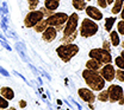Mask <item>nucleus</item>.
<instances>
[{
	"label": "nucleus",
	"instance_id": "31",
	"mask_svg": "<svg viewBox=\"0 0 124 110\" xmlns=\"http://www.w3.org/2000/svg\"><path fill=\"white\" fill-rule=\"evenodd\" d=\"M117 103H118V104H121V105H124V95L121 97V99H119Z\"/></svg>",
	"mask_w": 124,
	"mask_h": 110
},
{
	"label": "nucleus",
	"instance_id": "27",
	"mask_svg": "<svg viewBox=\"0 0 124 110\" xmlns=\"http://www.w3.org/2000/svg\"><path fill=\"white\" fill-rule=\"evenodd\" d=\"M39 11H41V12L43 13V16H44V18H48L49 16H51V14L54 13L53 11H49V10H46V7H44V6H43L42 8H39Z\"/></svg>",
	"mask_w": 124,
	"mask_h": 110
},
{
	"label": "nucleus",
	"instance_id": "18",
	"mask_svg": "<svg viewBox=\"0 0 124 110\" xmlns=\"http://www.w3.org/2000/svg\"><path fill=\"white\" fill-rule=\"evenodd\" d=\"M117 21V18L116 17H108L105 19V21H104V29H105V31H112V29H113V25H115V23Z\"/></svg>",
	"mask_w": 124,
	"mask_h": 110
},
{
	"label": "nucleus",
	"instance_id": "34",
	"mask_svg": "<svg viewBox=\"0 0 124 110\" xmlns=\"http://www.w3.org/2000/svg\"><path fill=\"white\" fill-rule=\"evenodd\" d=\"M106 1H108V5H111V4H113L115 0H106Z\"/></svg>",
	"mask_w": 124,
	"mask_h": 110
},
{
	"label": "nucleus",
	"instance_id": "24",
	"mask_svg": "<svg viewBox=\"0 0 124 110\" xmlns=\"http://www.w3.org/2000/svg\"><path fill=\"white\" fill-rule=\"evenodd\" d=\"M39 5V0H28V7L30 11H33Z\"/></svg>",
	"mask_w": 124,
	"mask_h": 110
},
{
	"label": "nucleus",
	"instance_id": "25",
	"mask_svg": "<svg viewBox=\"0 0 124 110\" xmlns=\"http://www.w3.org/2000/svg\"><path fill=\"white\" fill-rule=\"evenodd\" d=\"M10 101H7L6 98H4L1 95H0V109H8L10 108Z\"/></svg>",
	"mask_w": 124,
	"mask_h": 110
},
{
	"label": "nucleus",
	"instance_id": "10",
	"mask_svg": "<svg viewBox=\"0 0 124 110\" xmlns=\"http://www.w3.org/2000/svg\"><path fill=\"white\" fill-rule=\"evenodd\" d=\"M78 95L86 103H94L95 99H97V96L94 95V91H92L90 88H80L78 90Z\"/></svg>",
	"mask_w": 124,
	"mask_h": 110
},
{
	"label": "nucleus",
	"instance_id": "8",
	"mask_svg": "<svg viewBox=\"0 0 124 110\" xmlns=\"http://www.w3.org/2000/svg\"><path fill=\"white\" fill-rule=\"evenodd\" d=\"M108 102L117 103L121 99V97L124 95V88H122L118 84H111L108 88Z\"/></svg>",
	"mask_w": 124,
	"mask_h": 110
},
{
	"label": "nucleus",
	"instance_id": "17",
	"mask_svg": "<svg viewBox=\"0 0 124 110\" xmlns=\"http://www.w3.org/2000/svg\"><path fill=\"white\" fill-rule=\"evenodd\" d=\"M123 4H124V0H115V1H113V4H112L113 6H112V8H111V13H112L113 16L119 14V13H121V11H122Z\"/></svg>",
	"mask_w": 124,
	"mask_h": 110
},
{
	"label": "nucleus",
	"instance_id": "26",
	"mask_svg": "<svg viewBox=\"0 0 124 110\" xmlns=\"http://www.w3.org/2000/svg\"><path fill=\"white\" fill-rule=\"evenodd\" d=\"M117 32L119 34L124 36V20H121L117 23Z\"/></svg>",
	"mask_w": 124,
	"mask_h": 110
},
{
	"label": "nucleus",
	"instance_id": "7",
	"mask_svg": "<svg viewBox=\"0 0 124 110\" xmlns=\"http://www.w3.org/2000/svg\"><path fill=\"white\" fill-rule=\"evenodd\" d=\"M42 19H44V16H43V13L39 11V10H33V11H30L25 18H24V25H25V27H28V29H33V26L38 23V21H41Z\"/></svg>",
	"mask_w": 124,
	"mask_h": 110
},
{
	"label": "nucleus",
	"instance_id": "23",
	"mask_svg": "<svg viewBox=\"0 0 124 110\" xmlns=\"http://www.w3.org/2000/svg\"><path fill=\"white\" fill-rule=\"evenodd\" d=\"M115 65H116L118 69L124 70V58L123 57H121V56L116 57V58H115Z\"/></svg>",
	"mask_w": 124,
	"mask_h": 110
},
{
	"label": "nucleus",
	"instance_id": "21",
	"mask_svg": "<svg viewBox=\"0 0 124 110\" xmlns=\"http://www.w3.org/2000/svg\"><path fill=\"white\" fill-rule=\"evenodd\" d=\"M97 99L100 102H108V89H103L99 91V94L97 96Z\"/></svg>",
	"mask_w": 124,
	"mask_h": 110
},
{
	"label": "nucleus",
	"instance_id": "30",
	"mask_svg": "<svg viewBox=\"0 0 124 110\" xmlns=\"http://www.w3.org/2000/svg\"><path fill=\"white\" fill-rule=\"evenodd\" d=\"M18 105H19L22 109H24V108H26L28 103H26V101H24V99H20V101L18 102Z\"/></svg>",
	"mask_w": 124,
	"mask_h": 110
},
{
	"label": "nucleus",
	"instance_id": "5",
	"mask_svg": "<svg viewBox=\"0 0 124 110\" xmlns=\"http://www.w3.org/2000/svg\"><path fill=\"white\" fill-rule=\"evenodd\" d=\"M68 17L69 16L64 12H56V13H53L51 16H49L46 19L49 26L55 27L57 31H62L63 27H64L66 21L68 20Z\"/></svg>",
	"mask_w": 124,
	"mask_h": 110
},
{
	"label": "nucleus",
	"instance_id": "11",
	"mask_svg": "<svg viewBox=\"0 0 124 110\" xmlns=\"http://www.w3.org/2000/svg\"><path fill=\"white\" fill-rule=\"evenodd\" d=\"M85 12H86L87 17H88L90 19L94 20V21H99V20H101V19L104 18L103 12H100V10L97 8V7H94V6H86Z\"/></svg>",
	"mask_w": 124,
	"mask_h": 110
},
{
	"label": "nucleus",
	"instance_id": "14",
	"mask_svg": "<svg viewBox=\"0 0 124 110\" xmlns=\"http://www.w3.org/2000/svg\"><path fill=\"white\" fill-rule=\"evenodd\" d=\"M101 66H103V64L100 62H98L95 59H92V58L86 62V69H90V70H93V71H99Z\"/></svg>",
	"mask_w": 124,
	"mask_h": 110
},
{
	"label": "nucleus",
	"instance_id": "20",
	"mask_svg": "<svg viewBox=\"0 0 124 110\" xmlns=\"http://www.w3.org/2000/svg\"><path fill=\"white\" fill-rule=\"evenodd\" d=\"M72 5L77 11H85L87 2H86V0H72Z\"/></svg>",
	"mask_w": 124,
	"mask_h": 110
},
{
	"label": "nucleus",
	"instance_id": "28",
	"mask_svg": "<svg viewBox=\"0 0 124 110\" xmlns=\"http://www.w3.org/2000/svg\"><path fill=\"white\" fill-rule=\"evenodd\" d=\"M111 46H112L111 43H110L108 40H105V39H104V42H103V49L108 51V52H111Z\"/></svg>",
	"mask_w": 124,
	"mask_h": 110
},
{
	"label": "nucleus",
	"instance_id": "33",
	"mask_svg": "<svg viewBox=\"0 0 124 110\" xmlns=\"http://www.w3.org/2000/svg\"><path fill=\"white\" fill-rule=\"evenodd\" d=\"M88 107H90V109H91V110L94 109V105H93V103H88Z\"/></svg>",
	"mask_w": 124,
	"mask_h": 110
},
{
	"label": "nucleus",
	"instance_id": "16",
	"mask_svg": "<svg viewBox=\"0 0 124 110\" xmlns=\"http://www.w3.org/2000/svg\"><path fill=\"white\" fill-rule=\"evenodd\" d=\"M110 43L113 47H117L121 45V39H119V33L117 31H110Z\"/></svg>",
	"mask_w": 124,
	"mask_h": 110
},
{
	"label": "nucleus",
	"instance_id": "39",
	"mask_svg": "<svg viewBox=\"0 0 124 110\" xmlns=\"http://www.w3.org/2000/svg\"><path fill=\"white\" fill-rule=\"evenodd\" d=\"M86 1H92V0H86Z\"/></svg>",
	"mask_w": 124,
	"mask_h": 110
},
{
	"label": "nucleus",
	"instance_id": "3",
	"mask_svg": "<svg viewBox=\"0 0 124 110\" xmlns=\"http://www.w3.org/2000/svg\"><path fill=\"white\" fill-rule=\"evenodd\" d=\"M56 53L60 57L62 62L68 63L73 57H75L79 53V46L74 43H69V44H61L60 46L56 49Z\"/></svg>",
	"mask_w": 124,
	"mask_h": 110
},
{
	"label": "nucleus",
	"instance_id": "29",
	"mask_svg": "<svg viewBox=\"0 0 124 110\" xmlns=\"http://www.w3.org/2000/svg\"><path fill=\"white\" fill-rule=\"evenodd\" d=\"M97 4L100 8H106L108 5V1L106 0H97Z\"/></svg>",
	"mask_w": 124,
	"mask_h": 110
},
{
	"label": "nucleus",
	"instance_id": "13",
	"mask_svg": "<svg viewBox=\"0 0 124 110\" xmlns=\"http://www.w3.org/2000/svg\"><path fill=\"white\" fill-rule=\"evenodd\" d=\"M0 95L4 98H6L7 101H12L15 98V91L10 86H2V88H0Z\"/></svg>",
	"mask_w": 124,
	"mask_h": 110
},
{
	"label": "nucleus",
	"instance_id": "15",
	"mask_svg": "<svg viewBox=\"0 0 124 110\" xmlns=\"http://www.w3.org/2000/svg\"><path fill=\"white\" fill-rule=\"evenodd\" d=\"M60 0H44V7L49 11H56L60 6Z\"/></svg>",
	"mask_w": 124,
	"mask_h": 110
},
{
	"label": "nucleus",
	"instance_id": "35",
	"mask_svg": "<svg viewBox=\"0 0 124 110\" xmlns=\"http://www.w3.org/2000/svg\"><path fill=\"white\" fill-rule=\"evenodd\" d=\"M119 56H121V57H123V58H124V50H122V51H121V55H119Z\"/></svg>",
	"mask_w": 124,
	"mask_h": 110
},
{
	"label": "nucleus",
	"instance_id": "37",
	"mask_svg": "<svg viewBox=\"0 0 124 110\" xmlns=\"http://www.w3.org/2000/svg\"><path fill=\"white\" fill-rule=\"evenodd\" d=\"M8 110H16V108H8Z\"/></svg>",
	"mask_w": 124,
	"mask_h": 110
},
{
	"label": "nucleus",
	"instance_id": "22",
	"mask_svg": "<svg viewBox=\"0 0 124 110\" xmlns=\"http://www.w3.org/2000/svg\"><path fill=\"white\" fill-rule=\"evenodd\" d=\"M115 79L119 80V82H124V70L122 69H117L116 70V73H115Z\"/></svg>",
	"mask_w": 124,
	"mask_h": 110
},
{
	"label": "nucleus",
	"instance_id": "36",
	"mask_svg": "<svg viewBox=\"0 0 124 110\" xmlns=\"http://www.w3.org/2000/svg\"><path fill=\"white\" fill-rule=\"evenodd\" d=\"M121 44H122V47H123V50H124V40L123 42H121Z\"/></svg>",
	"mask_w": 124,
	"mask_h": 110
},
{
	"label": "nucleus",
	"instance_id": "32",
	"mask_svg": "<svg viewBox=\"0 0 124 110\" xmlns=\"http://www.w3.org/2000/svg\"><path fill=\"white\" fill-rule=\"evenodd\" d=\"M121 19L124 20V4H123V7H122V11H121Z\"/></svg>",
	"mask_w": 124,
	"mask_h": 110
},
{
	"label": "nucleus",
	"instance_id": "1",
	"mask_svg": "<svg viewBox=\"0 0 124 110\" xmlns=\"http://www.w3.org/2000/svg\"><path fill=\"white\" fill-rule=\"evenodd\" d=\"M78 26H79V14L78 13H72L70 16L68 17V20L64 24L63 27V37L61 38V43L62 44H69L73 43L78 37Z\"/></svg>",
	"mask_w": 124,
	"mask_h": 110
},
{
	"label": "nucleus",
	"instance_id": "6",
	"mask_svg": "<svg viewBox=\"0 0 124 110\" xmlns=\"http://www.w3.org/2000/svg\"><path fill=\"white\" fill-rule=\"evenodd\" d=\"M88 56H90V58L100 62L103 65H104V64L112 63V61H113V58H112V56H111V52L104 50L103 47H101V49H92V50L88 52Z\"/></svg>",
	"mask_w": 124,
	"mask_h": 110
},
{
	"label": "nucleus",
	"instance_id": "38",
	"mask_svg": "<svg viewBox=\"0 0 124 110\" xmlns=\"http://www.w3.org/2000/svg\"><path fill=\"white\" fill-rule=\"evenodd\" d=\"M0 110H8V109H0Z\"/></svg>",
	"mask_w": 124,
	"mask_h": 110
},
{
	"label": "nucleus",
	"instance_id": "2",
	"mask_svg": "<svg viewBox=\"0 0 124 110\" xmlns=\"http://www.w3.org/2000/svg\"><path fill=\"white\" fill-rule=\"evenodd\" d=\"M82 78L85 80V83L87 84V86L92 90V91H100L105 88V79L103 78L98 71H93L90 69H85L82 71Z\"/></svg>",
	"mask_w": 124,
	"mask_h": 110
},
{
	"label": "nucleus",
	"instance_id": "4",
	"mask_svg": "<svg viewBox=\"0 0 124 110\" xmlns=\"http://www.w3.org/2000/svg\"><path fill=\"white\" fill-rule=\"evenodd\" d=\"M78 31H79V34L82 38H91L94 34H97V32L99 31V25L92 19L85 18L81 21L80 27H79Z\"/></svg>",
	"mask_w": 124,
	"mask_h": 110
},
{
	"label": "nucleus",
	"instance_id": "12",
	"mask_svg": "<svg viewBox=\"0 0 124 110\" xmlns=\"http://www.w3.org/2000/svg\"><path fill=\"white\" fill-rule=\"evenodd\" d=\"M57 37V30L53 26H48L44 31L42 32V39L46 43H51L56 39Z\"/></svg>",
	"mask_w": 124,
	"mask_h": 110
},
{
	"label": "nucleus",
	"instance_id": "19",
	"mask_svg": "<svg viewBox=\"0 0 124 110\" xmlns=\"http://www.w3.org/2000/svg\"><path fill=\"white\" fill-rule=\"evenodd\" d=\"M48 26H49V25H48V23H46V19L44 18V19H42L41 21H38V23L33 26V30H35V32H37V33H42Z\"/></svg>",
	"mask_w": 124,
	"mask_h": 110
},
{
	"label": "nucleus",
	"instance_id": "9",
	"mask_svg": "<svg viewBox=\"0 0 124 110\" xmlns=\"http://www.w3.org/2000/svg\"><path fill=\"white\" fill-rule=\"evenodd\" d=\"M99 75L105 79V82H112L115 79V73H116V69L112 64H104L100 70L98 71Z\"/></svg>",
	"mask_w": 124,
	"mask_h": 110
}]
</instances>
